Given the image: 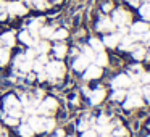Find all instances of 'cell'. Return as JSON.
Masks as SVG:
<instances>
[{
    "label": "cell",
    "mask_w": 150,
    "mask_h": 137,
    "mask_svg": "<svg viewBox=\"0 0 150 137\" xmlns=\"http://www.w3.org/2000/svg\"><path fill=\"white\" fill-rule=\"evenodd\" d=\"M16 50L10 76L23 85L50 87L66 76L69 31L45 15L29 16L16 26Z\"/></svg>",
    "instance_id": "6da1fadb"
},
{
    "label": "cell",
    "mask_w": 150,
    "mask_h": 137,
    "mask_svg": "<svg viewBox=\"0 0 150 137\" xmlns=\"http://www.w3.org/2000/svg\"><path fill=\"white\" fill-rule=\"evenodd\" d=\"M132 56L136 60H144V56H145V49L137 47V45H132Z\"/></svg>",
    "instance_id": "7c38bea8"
},
{
    "label": "cell",
    "mask_w": 150,
    "mask_h": 137,
    "mask_svg": "<svg viewBox=\"0 0 150 137\" xmlns=\"http://www.w3.org/2000/svg\"><path fill=\"white\" fill-rule=\"evenodd\" d=\"M115 26H127L131 23V13H127L123 8H118L113 11V16L110 18Z\"/></svg>",
    "instance_id": "5b68a950"
},
{
    "label": "cell",
    "mask_w": 150,
    "mask_h": 137,
    "mask_svg": "<svg viewBox=\"0 0 150 137\" xmlns=\"http://www.w3.org/2000/svg\"><path fill=\"white\" fill-rule=\"evenodd\" d=\"M63 0H0V24H13L29 16L45 15Z\"/></svg>",
    "instance_id": "3957f363"
},
{
    "label": "cell",
    "mask_w": 150,
    "mask_h": 137,
    "mask_svg": "<svg viewBox=\"0 0 150 137\" xmlns=\"http://www.w3.org/2000/svg\"><path fill=\"white\" fill-rule=\"evenodd\" d=\"M127 2H129L131 5H134V7H137V5H139V0H127Z\"/></svg>",
    "instance_id": "e0dca14e"
},
{
    "label": "cell",
    "mask_w": 150,
    "mask_h": 137,
    "mask_svg": "<svg viewBox=\"0 0 150 137\" xmlns=\"http://www.w3.org/2000/svg\"><path fill=\"white\" fill-rule=\"evenodd\" d=\"M149 137H150V136H149Z\"/></svg>",
    "instance_id": "ac0fdd59"
},
{
    "label": "cell",
    "mask_w": 150,
    "mask_h": 137,
    "mask_svg": "<svg viewBox=\"0 0 150 137\" xmlns=\"http://www.w3.org/2000/svg\"><path fill=\"white\" fill-rule=\"evenodd\" d=\"M0 137H16V136H15V134L11 132L7 126H5L2 121H0Z\"/></svg>",
    "instance_id": "4fadbf2b"
},
{
    "label": "cell",
    "mask_w": 150,
    "mask_h": 137,
    "mask_svg": "<svg viewBox=\"0 0 150 137\" xmlns=\"http://www.w3.org/2000/svg\"><path fill=\"white\" fill-rule=\"evenodd\" d=\"M139 39L144 40V42H149V44H150V31H145L144 34H140Z\"/></svg>",
    "instance_id": "9a60e30c"
},
{
    "label": "cell",
    "mask_w": 150,
    "mask_h": 137,
    "mask_svg": "<svg viewBox=\"0 0 150 137\" xmlns=\"http://www.w3.org/2000/svg\"><path fill=\"white\" fill-rule=\"evenodd\" d=\"M16 32V26L13 24H0V71L10 66L18 44Z\"/></svg>",
    "instance_id": "277c9868"
},
{
    "label": "cell",
    "mask_w": 150,
    "mask_h": 137,
    "mask_svg": "<svg viewBox=\"0 0 150 137\" xmlns=\"http://www.w3.org/2000/svg\"><path fill=\"white\" fill-rule=\"evenodd\" d=\"M131 31H132V34H136V36H140V34H144L145 31H149V24L144 23V21L134 23L132 26H131Z\"/></svg>",
    "instance_id": "9c48e42d"
},
{
    "label": "cell",
    "mask_w": 150,
    "mask_h": 137,
    "mask_svg": "<svg viewBox=\"0 0 150 137\" xmlns=\"http://www.w3.org/2000/svg\"><path fill=\"white\" fill-rule=\"evenodd\" d=\"M142 94H144V97L150 102V85H145V87L142 89Z\"/></svg>",
    "instance_id": "2e32d148"
},
{
    "label": "cell",
    "mask_w": 150,
    "mask_h": 137,
    "mask_svg": "<svg viewBox=\"0 0 150 137\" xmlns=\"http://www.w3.org/2000/svg\"><path fill=\"white\" fill-rule=\"evenodd\" d=\"M132 85V81L127 74H118L116 78L111 81V87L113 89H126Z\"/></svg>",
    "instance_id": "8992f818"
},
{
    "label": "cell",
    "mask_w": 150,
    "mask_h": 137,
    "mask_svg": "<svg viewBox=\"0 0 150 137\" xmlns=\"http://www.w3.org/2000/svg\"><path fill=\"white\" fill-rule=\"evenodd\" d=\"M44 137H74V136L68 134L66 129H53L50 134H47V136H44Z\"/></svg>",
    "instance_id": "30bf717a"
},
{
    "label": "cell",
    "mask_w": 150,
    "mask_h": 137,
    "mask_svg": "<svg viewBox=\"0 0 150 137\" xmlns=\"http://www.w3.org/2000/svg\"><path fill=\"white\" fill-rule=\"evenodd\" d=\"M126 95H127V92L124 90V89H115L111 98H113L115 102H121V100H124V98H126Z\"/></svg>",
    "instance_id": "8fae6325"
},
{
    "label": "cell",
    "mask_w": 150,
    "mask_h": 137,
    "mask_svg": "<svg viewBox=\"0 0 150 137\" xmlns=\"http://www.w3.org/2000/svg\"><path fill=\"white\" fill-rule=\"evenodd\" d=\"M58 108L44 87L26 85L0 98V121L16 137H44L57 129Z\"/></svg>",
    "instance_id": "7a4b0ae2"
},
{
    "label": "cell",
    "mask_w": 150,
    "mask_h": 137,
    "mask_svg": "<svg viewBox=\"0 0 150 137\" xmlns=\"http://www.w3.org/2000/svg\"><path fill=\"white\" fill-rule=\"evenodd\" d=\"M87 95H89V98H91V103L92 105H98L105 98V90H103V89H95V90L89 92Z\"/></svg>",
    "instance_id": "ba28073f"
},
{
    "label": "cell",
    "mask_w": 150,
    "mask_h": 137,
    "mask_svg": "<svg viewBox=\"0 0 150 137\" xmlns=\"http://www.w3.org/2000/svg\"><path fill=\"white\" fill-rule=\"evenodd\" d=\"M139 13H140V16H144V18H150V2L144 4L142 7L139 8Z\"/></svg>",
    "instance_id": "5bb4252c"
},
{
    "label": "cell",
    "mask_w": 150,
    "mask_h": 137,
    "mask_svg": "<svg viewBox=\"0 0 150 137\" xmlns=\"http://www.w3.org/2000/svg\"><path fill=\"white\" fill-rule=\"evenodd\" d=\"M142 107V98L139 95H127L126 102H124V108L126 110H132V108Z\"/></svg>",
    "instance_id": "52a82bcc"
}]
</instances>
